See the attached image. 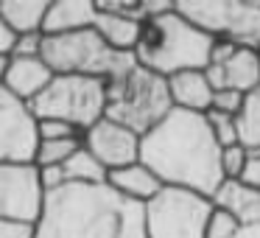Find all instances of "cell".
Wrapping results in <instances>:
<instances>
[{"mask_svg":"<svg viewBox=\"0 0 260 238\" xmlns=\"http://www.w3.org/2000/svg\"><path fill=\"white\" fill-rule=\"evenodd\" d=\"M204 73L213 90H232L249 96L260 87V51L215 40L213 56Z\"/></svg>","mask_w":260,"mask_h":238,"instance_id":"cell-11","label":"cell"},{"mask_svg":"<svg viewBox=\"0 0 260 238\" xmlns=\"http://www.w3.org/2000/svg\"><path fill=\"white\" fill-rule=\"evenodd\" d=\"M249 157H252L249 148H243L241 143L230 146V148H221V174H224V182L226 180H243Z\"/></svg>","mask_w":260,"mask_h":238,"instance_id":"cell-24","label":"cell"},{"mask_svg":"<svg viewBox=\"0 0 260 238\" xmlns=\"http://www.w3.org/2000/svg\"><path fill=\"white\" fill-rule=\"evenodd\" d=\"M176 12L213 40L260 51V0H176Z\"/></svg>","mask_w":260,"mask_h":238,"instance_id":"cell-7","label":"cell"},{"mask_svg":"<svg viewBox=\"0 0 260 238\" xmlns=\"http://www.w3.org/2000/svg\"><path fill=\"white\" fill-rule=\"evenodd\" d=\"M210 210L213 199L165 185L151 202L143 204L146 238H204Z\"/></svg>","mask_w":260,"mask_h":238,"instance_id":"cell-8","label":"cell"},{"mask_svg":"<svg viewBox=\"0 0 260 238\" xmlns=\"http://www.w3.org/2000/svg\"><path fill=\"white\" fill-rule=\"evenodd\" d=\"M42 42H45V34H23V37H17L12 56L14 59H37V56H42Z\"/></svg>","mask_w":260,"mask_h":238,"instance_id":"cell-27","label":"cell"},{"mask_svg":"<svg viewBox=\"0 0 260 238\" xmlns=\"http://www.w3.org/2000/svg\"><path fill=\"white\" fill-rule=\"evenodd\" d=\"M37 121H64L84 135L107 115V81L90 76H53L31 101Z\"/></svg>","mask_w":260,"mask_h":238,"instance_id":"cell-6","label":"cell"},{"mask_svg":"<svg viewBox=\"0 0 260 238\" xmlns=\"http://www.w3.org/2000/svg\"><path fill=\"white\" fill-rule=\"evenodd\" d=\"M40 182H42V191L45 193H53V191H59V188H64L68 185L64 168L62 165H45V168H40Z\"/></svg>","mask_w":260,"mask_h":238,"instance_id":"cell-29","label":"cell"},{"mask_svg":"<svg viewBox=\"0 0 260 238\" xmlns=\"http://www.w3.org/2000/svg\"><path fill=\"white\" fill-rule=\"evenodd\" d=\"M140 25L143 23H135V20L123 17V14H115L109 9L98 6V14H95V25L92 28L101 34V40L107 42L109 48L120 53H135L137 48V40H140Z\"/></svg>","mask_w":260,"mask_h":238,"instance_id":"cell-18","label":"cell"},{"mask_svg":"<svg viewBox=\"0 0 260 238\" xmlns=\"http://www.w3.org/2000/svg\"><path fill=\"white\" fill-rule=\"evenodd\" d=\"M238 132H241V146L249 148V154H260V87L249 93L243 101V109L238 115Z\"/></svg>","mask_w":260,"mask_h":238,"instance_id":"cell-21","label":"cell"},{"mask_svg":"<svg viewBox=\"0 0 260 238\" xmlns=\"http://www.w3.org/2000/svg\"><path fill=\"white\" fill-rule=\"evenodd\" d=\"M45 191L37 165L0 163V219L34 227L42 216Z\"/></svg>","mask_w":260,"mask_h":238,"instance_id":"cell-10","label":"cell"},{"mask_svg":"<svg viewBox=\"0 0 260 238\" xmlns=\"http://www.w3.org/2000/svg\"><path fill=\"white\" fill-rule=\"evenodd\" d=\"M213 204L230 210L238 224H260V191L241 180H226L213 196Z\"/></svg>","mask_w":260,"mask_h":238,"instance_id":"cell-17","label":"cell"},{"mask_svg":"<svg viewBox=\"0 0 260 238\" xmlns=\"http://www.w3.org/2000/svg\"><path fill=\"white\" fill-rule=\"evenodd\" d=\"M42 62L53 76H90V79L112 81L135 65V53H120L101 40L95 28L73 31V34L45 37Z\"/></svg>","mask_w":260,"mask_h":238,"instance_id":"cell-5","label":"cell"},{"mask_svg":"<svg viewBox=\"0 0 260 238\" xmlns=\"http://www.w3.org/2000/svg\"><path fill=\"white\" fill-rule=\"evenodd\" d=\"M48 6H51L48 0H0V17L17 37L42 34Z\"/></svg>","mask_w":260,"mask_h":238,"instance_id":"cell-19","label":"cell"},{"mask_svg":"<svg viewBox=\"0 0 260 238\" xmlns=\"http://www.w3.org/2000/svg\"><path fill=\"white\" fill-rule=\"evenodd\" d=\"M81 140H84V148L107 171L126 168V165L140 160V140L143 137L137 132L126 129V126L109 121V118H101L95 126H90L81 135Z\"/></svg>","mask_w":260,"mask_h":238,"instance_id":"cell-12","label":"cell"},{"mask_svg":"<svg viewBox=\"0 0 260 238\" xmlns=\"http://www.w3.org/2000/svg\"><path fill=\"white\" fill-rule=\"evenodd\" d=\"M107 185L112 188V191H118L123 199L137 202V204L151 202V199L165 188L162 182L157 180V174H154L148 165H143L140 160H137V163H132V165H126V168L109 171Z\"/></svg>","mask_w":260,"mask_h":238,"instance_id":"cell-16","label":"cell"},{"mask_svg":"<svg viewBox=\"0 0 260 238\" xmlns=\"http://www.w3.org/2000/svg\"><path fill=\"white\" fill-rule=\"evenodd\" d=\"M62 168H64V180H68L70 185H107V176H109V171L104 168L84 146H81Z\"/></svg>","mask_w":260,"mask_h":238,"instance_id":"cell-20","label":"cell"},{"mask_svg":"<svg viewBox=\"0 0 260 238\" xmlns=\"http://www.w3.org/2000/svg\"><path fill=\"white\" fill-rule=\"evenodd\" d=\"M34 238H146L143 204L109 185H64L45 193Z\"/></svg>","mask_w":260,"mask_h":238,"instance_id":"cell-2","label":"cell"},{"mask_svg":"<svg viewBox=\"0 0 260 238\" xmlns=\"http://www.w3.org/2000/svg\"><path fill=\"white\" fill-rule=\"evenodd\" d=\"M98 3L92 0H56L48 6L42 34L45 37H59V34H73L95 25Z\"/></svg>","mask_w":260,"mask_h":238,"instance_id":"cell-13","label":"cell"},{"mask_svg":"<svg viewBox=\"0 0 260 238\" xmlns=\"http://www.w3.org/2000/svg\"><path fill=\"white\" fill-rule=\"evenodd\" d=\"M9 65H12V56H0V87H3V81H6Z\"/></svg>","mask_w":260,"mask_h":238,"instance_id":"cell-34","label":"cell"},{"mask_svg":"<svg viewBox=\"0 0 260 238\" xmlns=\"http://www.w3.org/2000/svg\"><path fill=\"white\" fill-rule=\"evenodd\" d=\"M241 182H246V185H252V188L260 191V154H252V157H249L246 174H243Z\"/></svg>","mask_w":260,"mask_h":238,"instance_id":"cell-32","label":"cell"},{"mask_svg":"<svg viewBox=\"0 0 260 238\" xmlns=\"http://www.w3.org/2000/svg\"><path fill=\"white\" fill-rule=\"evenodd\" d=\"M14 42H17V34L6 25V20L0 17V56H12Z\"/></svg>","mask_w":260,"mask_h":238,"instance_id":"cell-31","label":"cell"},{"mask_svg":"<svg viewBox=\"0 0 260 238\" xmlns=\"http://www.w3.org/2000/svg\"><path fill=\"white\" fill-rule=\"evenodd\" d=\"M204 118H207V126H210V132H213L215 143H218L221 148H230V146H238V143H241V132H238L235 115H224V112L210 109V112H204Z\"/></svg>","mask_w":260,"mask_h":238,"instance_id":"cell-23","label":"cell"},{"mask_svg":"<svg viewBox=\"0 0 260 238\" xmlns=\"http://www.w3.org/2000/svg\"><path fill=\"white\" fill-rule=\"evenodd\" d=\"M51 81H53V70L42 62V56H37V59H14L12 56L3 87L12 96H17L20 101L31 104Z\"/></svg>","mask_w":260,"mask_h":238,"instance_id":"cell-15","label":"cell"},{"mask_svg":"<svg viewBox=\"0 0 260 238\" xmlns=\"http://www.w3.org/2000/svg\"><path fill=\"white\" fill-rule=\"evenodd\" d=\"M174 109L168 93V79L151 73V70L132 65L118 79L107 81V115L104 118L137 132L148 135L165 115Z\"/></svg>","mask_w":260,"mask_h":238,"instance_id":"cell-4","label":"cell"},{"mask_svg":"<svg viewBox=\"0 0 260 238\" xmlns=\"http://www.w3.org/2000/svg\"><path fill=\"white\" fill-rule=\"evenodd\" d=\"M232 238H260V224H241Z\"/></svg>","mask_w":260,"mask_h":238,"instance_id":"cell-33","label":"cell"},{"mask_svg":"<svg viewBox=\"0 0 260 238\" xmlns=\"http://www.w3.org/2000/svg\"><path fill=\"white\" fill-rule=\"evenodd\" d=\"M238 219L230 213V210L213 204L210 210V219H207V227H204V238H232L238 232Z\"/></svg>","mask_w":260,"mask_h":238,"instance_id":"cell-25","label":"cell"},{"mask_svg":"<svg viewBox=\"0 0 260 238\" xmlns=\"http://www.w3.org/2000/svg\"><path fill=\"white\" fill-rule=\"evenodd\" d=\"M0 238H34V227L0 219Z\"/></svg>","mask_w":260,"mask_h":238,"instance_id":"cell-30","label":"cell"},{"mask_svg":"<svg viewBox=\"0 0 260 238\" xmlns=\"http://www.w3.org/2000/svg\"><path fill=\"white\" fill-rule=\"evenodd\" d=\"M243 101H246V96L243 93H232V90H215L213 93V107L215 112H224V115H241L243 109Z\"/></svg>","mask_w":260,"mask_h":238,"instance_id":"cell-26","label":"cell"},{"mask_svg":"<svg viewBox=\"0 0 260 238\" xmlns=\"http://www.w3.org/2000/svg\"><path fill=\"white\" fill-rule=\"evenodd\" d=\"M40 148V121L31 104L0 87V163L34 165Z\"/></svg>","mask_w":260,"mask_h":238,"instance_id":"cell-9","label":"cell"},{"mask_svg":"<svg viewBox=\"0 0 260 238\" xmlns=\"http://www.w3.org/2000/svg\"><path fill=\"white\" fill-rule=\"evenodd\" d=\"M140 163L168 188L202 193L213 199L224 185L221 146L215 143L202 112L171 109L140 140Z\"/></svg>","mask_w":260,"mask_h":238,"instance_id":"cell-1","label":"cell"},{"mask_svg":"<svg viewBox=\"0 0 260 238\" xmlns=\"http://www.w3.org/2000/svg\"><path fill=\"white\" fill-rule=\"evenodd\" d=\"M168 93L174 109H185V112H210L213 107V84H210L204 70H185L168 79Z\"/></svg>","mask_w":260,"mask_h":238,"instance_id":"cell-14","label":"cell"},{"mask_svg":"<svg viewBox=\"0 0 260 238\" xmlns=\"http://www.w3.org/2000/svg\"><path fill=\"white\" fill-rule=\"evenodd\" d=\"M215 40L202 28L187 23L176 3L162 14H154L140 25V40L135 48V62L151 73L171 79L185 70H207Z\"/></svg>","mask_w":260,"mask_h":238,"instance_id":"cell-3","label":"cell"},{"mask_svg":"<svg viewBox=\"0 0 260 238\" xmlns=\"http://www.w3.org/2000/svg\"><path fill=\"white\" fill-rule=\"evenodd\" d=\"M84 146L81 137H62V140H40V148H37V168H45V165H64L70 157H73L79 148Z\"/></svg>","mask_w":260,"mask_h":238,"instance_id":"cell-22","label":"cell"},{"mask_svg":"<svg viewBox=\"0 0 260 238\" xmlns=\"http://www.w3.org/2000/svg\"><path fill=\"white\" fill-rule=\"evenodd\" d=\"M62 137H81V132L64 121H40V140H62Z\"/></svg>","mask_w":260,"mask_h":238,"instance_id":"cell-28","label":"cell"}]
</instances>
